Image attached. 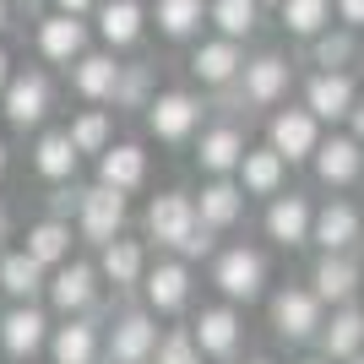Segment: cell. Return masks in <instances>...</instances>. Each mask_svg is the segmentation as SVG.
<instances>
[{
    "mask_svg": "<svg viewBox=\"0 0 364 364\" xmlns=\"http://www.w3.org/2000/svg\"><path fill=\"white\" fill-rule=\"evenodd\" d=\"M76 223H82V234H87L92 245L120 240V228H125V196H120V191H109V185H92L87 196L76 201Z\"/></svg>",
    "mask_w": 364,
    "mask_h": 364,
    "instance_id": "6da1fadb",
    "label": "cell"
},
{
    "mask_svg": "<svg viewBox=\"0 0 364 364\" xmlns=\"http://www.w3.org/2000/svg\"><path fill=\"white\" fill-rule=\"evenodd\" d=\"M147 228H152V240H158V245H174V250H185V240H191V234L201 228L196 201L180 196V191L158 196V201L147 207Z\"/></svg>",
    "mask_w": 364,
    "mask_h": 364,
    "instance_id": "7a4b0ae2",
    "label": "cell"
},
{
    "mask_svg": "<svg viewBox=\"0 0 364 364\" xmlns=\"http://www.w3.org/2000/svg\"><path fill=\"white\" fill-rule=\"evenodd\" d=\"M267 147H272L283 164L316 158V147H321L316 114H310V109H283V114H272V141H267Z\"/></svg>",
    "mask_w": 364,
    "mask_h": 364,
    "instance_id": "3957f363",
    "label": "cell"
},
{
    "mask_svg": "<svg viewBox=\"0 0 364 364\" xmlns=\"http://www.w3.org/2000/svg\"><path fill=\"white\" fill-rule=\"evenodd\" d=\"M147 125H152L158 141H185L201 125V104L191 98V92H158V98L147 104Z\"/></svg>",
    "mask_w": 364,
    "mask_h": 364,
    "instance_id": "277c9868",
    "label": "cell"
},
{
    "mask_svg": "<svg viewBox=\"0 0 364 364\" xmlns=\"http://www.w3.org/2000/svg\"><path fill=\"white\" fill-rule=\"evenodd\" d=\"M0 104H6V120L16 125V131H28V125H38L49 114V82L38 71H22L6 82V92H0Z\"/></svg>",
    "mask_w": 364,
    "mask_h": 364,
    "instance_id": "5b68a950",
    "label": "cell"
},
{
    "mask_svg": "<svg viewBox=\"0 0 364 364\" xmlns=\"http://www.w3.org/2000/svg\"><path fill=\"white\" fill-rule=\"evenodd\" d=\"M353 104H359V92H353L348 71H321V76H310V87H304V109H310L316 120H343V114H353Z\"/></svg>",
    "mask_w": 364,
    "mask_h": 364,
    "instance_id": "8992f818",
    "label": "cell"
},
{
    "mask_svg": "<svg viewBox=\"0 0 364 364\" xmlns=\"http://www.w3.org/2000/svg\"><path fill=\"white\" fill-rule=\"evenodd\" d=\"M272 326L289 343H304V337H316V326H321V299L310 289H283L272 299Z\"/></svg>",
    "mask_w": 364,
    "mask_h": 364,
    "instance_id": "52a82bcc",
    "label": "cell"
},
{
    "mask_svg": "<svg viewBox=\"0 0 364 364\" xmlns=\"http://www.w3.org/2000/svg\"><path fill=\"white\" fill-rule=\"evenodd\" d=\"M218 289L228 294V299H256L261 294V283H267V261L256 256V250H223V256H218Z\"/></svg>",
    "mask_w": 364,
    "mask_h": 364,
    "instance_id": "ba28073f",
    "label": "cell"
},
{
    "mask_svg": "<svg viewBox=\"0 0 364 364\" xmlns=\"http://www.w3.org/2000/svg\"><path fill=\"white\" fill-rule=\"evenodd\" d=\"M38 49H44V60H55V65L82 60V55H87V28H82V16H65V11L44 16V28H38Z\"/></svg>",
    "mask_w": 364,
    "mask_h": 364,
    "instance_id": "9c48e42d",
    "label": "cell"
},
{
    "mask_svg": "<svg viewBox=\"0 0 364 364\" xmlns=\"http://www.w3.org/2000/svg\"><path fill=\"white\" fill-rule=\"evenodd\" d=\"M310 240L326 250V256H343L353 240H359V213L348 201H326L316 218H310Z\"/></svg>",
    "mask_w": 364,
    "mask_h": 364,
    "instance_id": "30bf717a",
    "label": "cell"
},
{
    "mask_svg": "<svg viewBox=\"0 0 364 364\" xmlns=\"http://www.w3.org/2000/svg\"><path fill=\"white\" fill-rule=\"evenodd\" d=\"M147 180V152L136 147V141H120V147H104L98 152V185H109V191H136V185Z\"/></svg>",
    "mask_w": 364,
    "mask_h": 364,
    "instance_id": "8fae6325",
    "label": "cell"
},
{
    "mask_svg": "<svg viewBox=\"0 0 364 364\" xmlns=\"http://www.w3.org/2000/svg\"><path fill=\"white\" fill-rule=\"evenodd\" d=\"M152 348H158L152 316H120L114 321V332H109V359L114 364H141V359H152Z\"/></svg>",
    "mask_w": 364,
    "mask_h": 364,
    "instance_id": "7c38bea8",
    "label": "cell"
},
{
    "mask_svg": "<svg viewBox=\"0 0 364 364\" xmlns=\"http://www.w3.org/2000/svg\"><path fill=\"white\" fill-rule=\"evenodd\" d=\"M289 60L283 55H256V60L240 71V87H245V98L250 104H277L283 92H289Z\"/></svg>",
    "mask_w": 364,
    "mask_h": 364,
    "instance_id": "4fadbf2b",
    "label": "cell"
},
{
    "mask_svg": "<svg viewBox=\"0 0 364 364\" xmlns=\"http://www.w3.org/2000/svg\"><path fill=\"white\" fill-rule=\"evenodd\" d=\"M92 294H98V272H92L87 261H65V267H55V277H49V299L60 304L65 316L87 310Z\"/></svg>",
    "mask_w": 364,
    "mask_h": 364,
    "instance_id": "5bb4252c",
    "label": "cell"
},
{
    "mask_svg": "<svg viewBox=\"0 0 364 364\" xmlns=\"http://www.w3.org/2000/svg\"><path fill=\"white\" fill-rule=\"evenodd\" d=\"M234 174H240L245 196H272L277 185H283V174H289V164H283L272 147H245V158H240Z\"/></svg>",
    "mask_w": 364,
    "mask_h": 364,
    "instance_id": "9a60e30c",
    "label": "cell"
},
{
    "mask_svg": "<svg viewBox=\"0 0 364 364\" xmlns=\"http://www.w3.org/2000/svg\"><path fill=\"white\" fill-rule=\"evenodd\" d=\"M245 158V136L234 131V125H213L207 136H201V152H196V164L213 174V180H228L234 168H240Z\"/></svg>",
    "mask_w": 364,
    "mask_h": 364,
    "instance_id": "2e32d148",
    "label": "cell"
},
{
    "mask_svg": "<svg viewBox=\"0 0 364 364\" xmlns=\"http://www.w3.org/2000/svg\"><path fill=\"white\" fill-rule=\"evenodd\" d=\"M49 321H44V310H33V304H16L11 316L0 321V343L16 353V359H28V353H38L49 343V332H44Z\"/></svg>",
    "mask_w": 364,
    "mask_h": 364,
    "instance_id": "e0dca14e",
    "label": "cell"
},
{
    "mask_svg": "<svg viewBox=\"0 0 364 364\" xmlns=\"http://www.w3.org/2000/svg\"><path fill=\"white\" fill-rule=\"evenodd\" d=\"M191 71H196L207 87H228V82L245 71L240 44H234V38H213V44H201L196 55H191Z\"/></svg>",
    "mask_w": 364,
    "mask_h": 364,
    "instance_id": "ac0fdd59",
    "label": "cell"
},
{
    "mask_svg": "<svg viewBox=\"0 0 364 364\" xmlns=\"http://www.w3.org/2000/svg\"><path fill=\"white\" fill-rule=\"evenodd\" d=\"M141 22H147V16H141L136 0H104V6H98V38H104L109 49H131L141 38Z\"/></svg>",
    "mask_w": 364,
    "mask_h": 364,
    "instance_id": "d6986e66",
    "label": "cell"
},
{
    "mask_svg": "<svg viewBox=\"0 0 364 364\" xmlns=\"http://www.w3.org/2000/svg\"><path fill=\"white\" fill-rule=\"evenodd\" d=\"M359 168H364V152L353 136H332V141H321L316 147V174L326 185H353L359 180Z\"/></svg>",
    "mask_w": 364,
    "mask_h": 364,
    "instance_id": "ffe728a7",
    "label": "cell"
},
{
    "mask_svg": "<svg viewBox=\"0 0 364 364\" xmlns=\"http://www.w3.org/2000/svg\"><path fill=\"white\" fill-rule=\"evenodd\" d=\"M310 283H316V299L326 304V299H337V304H348V294L359 289V267H353V256L343 250V256H321L316 261V272H310Z\"/></svg>",
    "mask_w": 364,
    "mask_h": 364,
    "instance_id": "44dd1931",
    "label": "cell"
},
{
    "mask_svg": "<svg viewBox=\"0 0 364 364\" xmlns=\"http://www.w3.org/2000/svg\"><path fill=\"white\" fill-rule=\"evenodd\" d=\"M147 304L158 310V316H168V310H180L185 299H191V272H185L180 261H164V267H152L147 272Z\"/></svg>",
    "mask_w": 364,
    "mask_h": 364,
    "instance_id": "7402d4cb",
    "label": "cell"
},
{
    "mask_svg": "<svg viewBox=\"0 0 364 364\" xmlns=\"http://www.w3.org/2000/svg\"><path fill=\"white\" fill-rule=\"evenodd\" d=\"M310 201L304 196H277L272 213H267V234H272L277 245H304L310 240Z\"/></svg>",
    "mask_w": 364,
    "mask_h": 364,
    "instance_id": "603a6c76",
    "label": "cell"
},
{
    "mask_svg": "<svg viewBox=\"0 0 364 364\" xmlns=\"http://www.w3.org/2000/svg\"><path fill=\"white\" fill-rule=\"evenodd\" d=\"M196 348L201 353H213V359H228V353L240 348V321H234V310H201V321H196Z\"/></svg>",
    "mask_w": 364,
    "mask_h": 364,
    "instance_id": "cb8c5ba5",
    "label": "cell"
},
{
    "mask_svg": "<svg viewBox=\"0 0 364 364\" xmlns=\"http://www.w3.org/2000/svg\"><path fill=\"white\" fill-rule=\"evenodd\" d=\"M240 213H245V191H240L234 180H213V185H201L196 218H201L207 228H228Z\"/></svg>",
    "mask_w": 364,
    "mask_h": 364,
    "instance_id": "d4e9b609",
    "label": "cell"
},
{
    "mask_svg": "<svg viewBox=\"0 0 364 364\" xmlns=\"http://www.w3.org/2000/svg\"><path fill=\"white\" fill-rule=\"evenodd\" d=\"M49 353H55V364H92L98 359V326L92 321H65L49 337Z\"/></svg>",
    "mask_w": 364,
    "mask_h": 364,
    "instance_id": "484cf974",
    "label": "cell"
},
{
    "mask_svg": "<svg viewBox=\"0 0 364 364\" xmlns=\"http://www.w3.org/2000/svg\"><path fill=\"white\" fill-rule=\"evenodd\" d=\"M321 348H326V359H359L364 348V316L353 310V304H343L332 316V326L321 332Z\"/></svg>",
    "mask_w": 364,
    "mask_h": 364,
    "instance_id": "4316f807",
    "label": "cell"
},
{
    "mask_svg": "<svg viewBox=\"0 0 364 364\" xmlns=\"http://www.w3.org/2000/svg\"><path fill=\"white\" fill-rule=\"evenodd\" d=\"M71 82H76V92L82 98H114V82H120V65L109 60V55H82L76 60V71H71Z\"/></svg>",
    "mask_w": 364,
    "mask_h": 364,
    "instance_id": "83f0119b",
    "label": "cell"
},
{
    "mask_svg": "<svg viewBox=\"0 0 364 364\" xmlns=\"http://www.w3.org/2000/svg\"><path fill=\"white\" fill-rule=\"evenodd\" d=\"M28 256L38 261V267H65V261H71V228H65L60 218H44V223L28 234Z\"/></svg>",
    "mask_w": 364,
    "mask_h": 364,
    "instance_id": "f1b7e54d",
    "label": "cell"
},
{
    "mask_svg": "<svg viewBox=\"0 0 364 364\" xmlns=\"http://www.w3.org/2000/svg\"><path fill=\"white\" fill-rule=\"evenodd\" d=\"M76 158H82V152L71 147V136H65V131H49V136L38 141V152H33V168H38L44 180H71Z\"/></svg>",
    "mask_w": 364,
    "mask_h": 364,
    "instance_id": "f546056e",
    "label": "cell"
},
{
    "mask_svg": "<svg viewBox=\"0 0 364 364\" xmlns=\"http://www.w3.org/2000/svg\"><path fill=\"white\" fill-rule=\"evenodd\" d=\"M152 16H158V33H164V38H191V33L201 28L207 6H201V0H158Z\"/></svg>",
    "mask_w": 364,
    "mask_h": 364,
    "instance_id": "4dcf8cb0",
    "label": "cell"
},
{
    "mask_svg": "<svg viewBox=\"0 0 364 364\" xmlns=\"http://www.w3.org/2000/svg\"><path fill=\"white\" fill-rule=\"evenodd\" d=\"M141 267H147V256H141V245H136V240H109V245H104V277L114 283V289L136 283Z\"/></svg>",
    "mask_w": 364,
    "mask_h": 364,
    "instance_id": "1f68e13d",
    "label": "cell"
},
{
    "mask_svg": "<svg viewBox=\"0 0 364 364\" xmlns=\"http://www.w3.org/2000/svg\"><path fill=\"white\" fill-rule=\"evenodd\" d=\"M38 283H44V267H38L28 250H16V256L0 261V289L11 294V299H33V294H38Z\"/></svg>",
    "mask_w": 364,
    "mask_h": 364,
    "instance_id": "d6a6232c",
    "label": "cell"
},
{
    "mask_svg": "<svg viewBox=\"0 0 364 364\" xmlns=\"http://www.w3.org/2000/svg\"><path fill=\"white\" fill-rule=\"evenodd\" d=\"M332 22V0H283V28L299 38H316Z\"/></svg>",
    "mask_w": 364,
    "mask_h": 364,
    "instance_id": "836d02e7",
    "label": "cell"
},
{
    "mask_svg": "<svg viewBox=\"0 0 364 364\" xmlns=\"http://www.w3.org/2000/svg\"><path fill=\"white\" fill-rule=\"evenodd\" d=\"M256 16H261L256 0H213V22H218V33H223V38H234V44L256 33Z\"/></svg>",
    "mask_w": 364,
    "mask_h": 364,
    "instance_id": "e575fe53",
    "label": "cell"
},
{
    "mask_svg": "<svg viewBox=\"0 0 364 364\" xmlns=\"http://www.w3.org/2000/svg\"><path fill=\"white\" fill-rule=\"evenodd\" d=\"M353 55H359V38H353V28L316 33V65H321V71H343Z\"/></svg>",
    "mask_w": 364,
    "mask_h": 364,
    "instance_id": "d590c367",
    "label": "cell"
},
{
    "mask_svg": "<svg viewBox=\"0 0 364 364\" xmlns=\"http://www.w3.org/2000/svg\"><path fill=\"white\" fill-rule=\"evenodd\" d=\"M65 136H71V147H76V152H104V147H109V114H104V109H87V114H76Z\"/></svg>",
    "mask_w": 364,
    "mask_h": 364,
    "instance_id": "8d00e7d4",
    "label": "cell"
},
{
    "mask_svg": "<svg viewBox=\"0 0 364 364\" xmlns=\"http://www.w3.org/2000/svg\"><path fill=\"white\" fill-rule=\"evenodd\" d=\"M147 65H120V82H114V109H147Z\"/></svg>",
    "mask_w": 364,
    "mask_h": 364,
    "instance_id": "74e56055",
    "label": "cell"
},
{
    "mask_svg": "<svg viewBox=\"0 0 364 364\" xmlns=\"http://www.w3.org/2000/svg\"><path fill=\"white\" fill-rule=\"evenodd\" d=\"M152 364H201V348L191 332H168L158 348H152Z\"/></svg>",
    "mask_w": 364,
    "mask_h": 364,
    "instance_id": "f35d334b",
    "label": "cell"
},
{
    "mask_svg": "<svg viewBox=\"0 0 364 364\" xmlns=\"http://www.w3.org/2000/svg\"><path fill=\"white\" fill-rule=\"evenodd\" d=\"M337 16H343V28L359 33L364 28V0H337Z\"/></svg>",
    "mask_w": 364,
    "mask_h": 364,
    "instance_id": "ab89813d",
    "label": "cell"
},
{
    "mask_svg": "<svg viewBox=\"0 0 364 364\" xmlns=\"http://www.w3.org/2000/svg\"><path fill=\"white\" fill-rule=\"evenodd\" d=\"M98 0H55V11H65V16H82V11H92Z\"/></svg>",
    "mask_w": 364,
    "mask_h": 364,
    "instance_id": "60d3db41",
    "label": "cell"
},
{
    "mask_svg": "<svg viewBox=\"0 0 364 364\" xmlns=\"http://www.w3.org/2000/svg\"><path fill=\"white\" fill-rule=\"evenodd\" d=\"M353 141L364 147V104H353Z\"/></svg>",
    "mask_w": 364,
    "mask_h": 364,
    "instance_id": "b9f144b4",
    "label": "cell"
},
{
    "mask_svg": "<svg viewBox=\"0 0 364 364\" xmlns=\"http://www.w3.org/2000/svg\"><path fill=\"white\" fill-rule=\"evenodd\" d=\"M6 82H11V60H6V49H0V92H6Z\"/></svg>",
    "mask_w": 364,
    "mask_h": 364,
    "instance_id": "7bdbcfd3",
    "label": "cell"
},
{
    "mask_svg": "<svg viewBox=\"0 0 364 364\" xmlns=\"http://www.w3.org/2000/svg\"><path fill=\"white\" fill-rule=\"evenodd\" d=\"M0 174H6V141H0Z\"/></svg>",
    "mask_w": 364,
    "mask_h": 364,
    "instance_id": "ee69618b",
    "label": "cell"
},
{
    "mask_svg": "<svg viewBox=\"0 0 364 364\" xmlns=\"http://www.w3.org/2000/svg\"><path fill=\"white\" fill-rule=\"evenodd\" d=\"M0 28H6V0H0Z\"/></svg>",
    "mask_w": 364,
    "mask_h": 364,
    "instance_id": "f6af8a7d",
    "label": "cell"
},
{
    "mask_svg": "<svg viewBox=\"0 0 364 364\" xmlns=\"http://www.w3.org/2000/svg\"><path fill=\"white\" fill-rule=\"evenodd\" d=\"M256 6H283V0H256Z\"/></svg>",
    "mask_w": 364,
    "mask_h": 364,
    "instance_id": "bcb514c9",
    "label": "cell"
},
{
    "mask_svg": "<svg viewBox=\"0 0 364 364\" xmlns=\"http://www.w3.org/2000/svg\"><path fill=\"white\" fill-rule=\"evenodd\" d=\"M0 240H6V213H0Z\"/></svg>",
    "mask_w": 364,
    "mask_h": 364,
    "instance_id": "7dc6e473",
    "label": "cell"
},
{
    "mask_svg": "<svg viewBox=\"0 0 364 364\" xmlns=\"http://www.w3.org/2000/svg\"><path fill=\"white\" fill-rule=\"evenodd\" d=\"M304 364H332V359H304Z\"/></svg>",
    "mask_w": 364,
    "mask_h": 364,
    "instance_id": "c3c4849f",
    "label": "cell"
},
{
    "mask_svg": "<svg viewBox=\"0 0 364 364\" xmlns=\"http://www.w3.org/2000/svg\"><path fill=\"white\" fill-rule=\"evenodd\" d=\"M359 364H364V348H359Z\"/></svg>",
    "mask_w": 364,
    "mask_h": 364,
    "instance_id": "681fc988",
    "label": "cell"
},
{
    "mask_svg": "<svg viewBox=\"0 0 364 364\" xmlns=\"http://www.w3.org/2000/svg\"><path fill=\"white\" fill-rule=\"evenodd\" d=\"M256 364H267V359H256Z\"/></svg>",
    "mask_w": 364,
    "mask_h": 364,
    "instance_id": "f907efd6",
    "label": "cell"
},
{
    "mask_svg": "<svg viewBox=\"0 0 364 364\" xmlns=\"http://www.w3.org/2000/svg\"><path fill=\"white\" fill-rule=\"evenodd\" d=\"M141 364H152V359H141Z\"/></svg>",
    "mask_w": 364,
    "mask_h": 364,
    "instance_id": "816d5d0a",
    "label": "cell"
},
{
    "mask_svg": "<svg viewBox=\"0 0 364 364\" xmlns=\"http://www.w3.org/2000/svg\"><path fill=\"white\" fill-rule=\"evenodd\" d=\"M359 49H364V44H359Z\"/></svg>",
    "mask_w": 364,
    "mask_h": 364,
    "instance_id": "f5cc1de1",
    "label": "cell"
}]
</instances>
